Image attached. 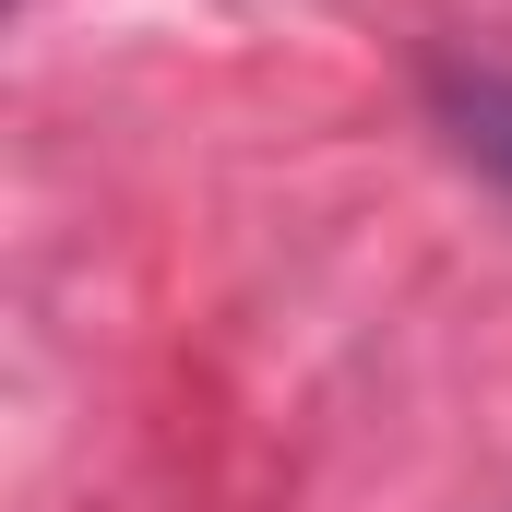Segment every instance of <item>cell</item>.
Instances as JSON below:
<instances>
[{
    "mask_svg": "<svg viewBox=\"0 0 512 512\" xmlns=\"http://www.w3.org/2000/svg\"><path fill=\"white\" fill-rule=\"evenodd\" d=\"M453 131H465V155L512 191V84L501 72H489V84H453Z\"/></svg>",
    "mask_w": 512,
    "mask_h": 512,
    "instance_id": "obj_1",
    "label": "cell"
}]
</instances>
